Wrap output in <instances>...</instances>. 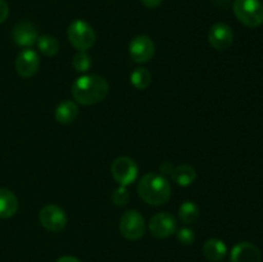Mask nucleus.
<instances>
[{"label":"nucleus","mask_w":263,"mask_h":262,"mask_svg":"<svg viewBox=\"0 0 263 262\" xmlns=\"http://www.w3.org/2000/svg\"><path fill=\"white\" fill-rule=\"evenodd\" d=\"M108 82L99 74H84L72 85V95L82 105H92L102 102L108 95Z\"/></svg>","instance_id":"nucleus-1"},{"label":"nucleus","mask_w":263,"mask_h":262,"mask_svg":"<svg viewBox=\"0 0 263 262\" xmlns=\"http://www.w3.org/2000/svg\"><path fill=\"white\" fill-rule=\"evenodd\" d=\"M139 197L152 205L164 204L171 198V184L161 174H146L138 184Z\"/></svg>","instance_id":"nucleus-2"},{"label":"nucleus","mask_w":263,"mask_h":262,"mask_svg":"<svg viewBox=\"0 0 263 262\" xmlns=\"http://www.w3.org/2000/svg\"><path fill=\"white\" fill-rule=\"evenodd\" d=\"M234 14L240 23L249 28H256L263 23V4L261 0H235Z\"/></svg>","instance_id":"nucleus-3"},{"label":"nucleus","mask_w":263,"mask_h":262,"mask_svg":"<svg viewBox=\"0 0 263 262\" xmlns=\"http://www.w3.org/2000/svg\"><path fill=\"white\" fill-rule=\"evenodd\" d=\"M67 38L71 45L79 51H86L91 48L97 40L94 28L91 25L82 20H76L68 26L67 30Z\"/></svg>","instance_id":"nucleus-4"},{"label":"nucleus","mask_w":263,"mask_h":262,"mask_svg":"<svg viewBox=\"0 0 263 262\" xmlns=\"http://www.w3.org/2000/svg\"><path fill=\"white\" fill-rule=\"evenodd\" d=\"M120 231L123 238L128 240H138L145 234V221L135 210H130L121 216Z\"/></svg>","instance_id":"nucleus-5"},{"label":"nucleus","mask_w":263,"mask_h":262,"mask_svg":"<svg viewBox=\"0 0 263 262\" xmlns=\"http://www.w3.org/2000/svg\"><path fill=\"white\" fill-rule=\"evenodd\" d=\"M112 176L121 186H127L138 179L139 170L135 161L128 157H118L110 166Z\"/></svg>","instance_id":"nucleus-6"},{"label":"nucleus","mask_w":263,"mask_h":262,"mask_svg":"<svg viewBox=\"0 0 263 262\" xmlns=\"http://www.w3.org/2000/svg\"><path fill=\"white\" fill-rule=\"evenodd\" d=\"M39 220L46 230L54 231V233L63 230L68 222L66 212L55 204L44 205L39 213Z\"/></svg>","instance_id":"nucleus-7"},{"label":"nucleus","mask_w":263,"mask_h":262,"mask_svg":"<svg viewBox=\"0 0 263 262\" xmlns=\"http://www.w3.org/2000/svg\"><path fill=\"white\" fill-rule=\"evenodd\" d=\"M128 53L135 63H148L156 54V45L151 38L139 35L128 44Z\"/></svg>","instance_id":"nucleus-8"},{"label":"nucleus","mask_w":263,"mask_h":262,"mask_svg":"<svg viewBox=\"0 0 263 262\" xmlns=\"http://www.w3.org/2000/svg\"><path fill=\"white\" fill-rule=\"evenodd\" d=\"M148 229L154 238L166 239L177 231V221L171 213L159 212L151 218Z\"/></svg>","instance_id":"nucleus-9"},{"label":"nucleus","mask_w":263,"mask_h":262,"mask_svg":"<svg viewBox=\"0 0 263 262\" xmlns=\"http://www.w3.org/2000/svg\"><path fill=\"white\" fill-rule=\"evenodd\" d=\"M40 67V58L33 49H23L15 58V71L22 77H32Z\"/></svg>","instance_id":"nucleus-10"},{"label":"nucleus","mask_w":263,"mask_h":262,"mask_svg":"<svg viewBox=\"0 0 263 262\" xmlns=\"http://www.w3.org/2000/svg\"><path fill=\"white\" fill-rule=\"evenodd\" d=\"M208 41L217 50H226L233 44L234 32L230 26L223 22H218L211 27Z\"/></svg>","instance_id":"nucleus-11"},{"label":"nucleus","mask_w":263,"mask_h":262,"mask_svg":"<svg viewBox=\"0 0 263 262\" xmlns=\"http://www.w3.org/2000/svg\"><path fill=\"white\" fill-rule=\"evenodd\" d=\"M12 38L17 45L22 46V48H30L33 44H36L39 39V33L32 23L28 22V21H22V22L17 23L14 26Z\"/></svg>","instance_id":"nucleus-12"},{"label":"nucleus","mask_w":263,"mask_h":262,"mask_svg":"<svg viewBox=\"0 0 263 262\" xmlns=\"http://www.w3.org/2000/svg\"><path fill=\"white\" fill-rule=\"evenodd\" d=\"M231 262H261L262 256L259 249L254 244L248 241H241L238 243L233 249L230 254Z\"/></svg>","instance_id":"nucleus-13"},{"label":"nucleus","mask_w":263,"mask_h":262,"mask_svg":"<svg viewBox=\"0 0 263 262\" xmlns=\"http://www.w3.org/2000/svg\"><path fill=\"white\" fill-rule=\"evenodd\" d=\"M203 256L207 259L212 262H218L221 259L225 258L226 252H228V248H226V244L223 243L220 239H208L204 244H203Z\"/></svg>","instance_id":"nucleus-14"},{"label":"nucleus","mask_w":263,"mask_h":262,"mask_svg":"<svg viewBox=\"0 0 263 262\" xmlns=\"http://www.w3.org/2000/svg\"><path fill=\"white\" fill-rule=\"evenodd\" d=\"M18 211V199L14 193L0 188V218H9Z\"/></svg>","instance_id":"nucleus-15"},{"label":"nucleus","mask_w":263,"mask_h":262,"mask_svg":"<svg viewBox=\"0 0 263 262\" xmlns=\"http://www.w3.org/2000/svg\"><path fill=\"white\" fill-rule=\"evenodd\" d=\"M79 116V107L74 102L71 100H64V102L59 103L55 108V120L59 123L63 125H68L72 123Z\"/></svg>","instance_id":"nucleus-16"},{"label":"nucleus","mask_w":263,"mask_h":262,"mask_svg":"<svg viewBox=\"0 0 263 262\" xmlns=\"http://www.w3.org/2000/svg\"><path fill=\"white\" fill-rule=\"evenodd\" d=\"M171 179L180 186H189V185L194 184L197 180V172L192 166L180 164V166L174 167L171 172Z\"/></svg>","instance_id":"nucleus-17"},{"label":"nucleus","mask_w":263,"mask_h":262,"mask_svg":"<svg viewBox=\"0 0 263 262\" xmlns=\"http://www.w3.org/2000/svg\"><path fill=\"white\" fill-rule=\"evenodd\" d=\"M198 217H199V207L194 202L186 200L179 207V218L182 223L189 225L195 222Z\"/></svg>","instance_id":"nucleus-18"},{"label":"nucleus","mask_w":263,"mask_h":262,"mask_svg":"<svg viewBox=\"0 0 263 262\" xmlns=\"http://www.w3.org/2000/svg\"><path fill=\"white\" fill-rule=\"evenodd\" d=\"M130 81L138 90H145L152 84V73L145 67H139L131 72Z\"/></svg>","instance_id":"nucleus-19"},{"label":"nucleus","mask_w":263,"mask_h":262,"mask_svg":"<svg viewBox=\"0 0 263 262\" xmlns=\"http://www.w3.org/2000/svg\"><path fill=\"white\" fill-rule=\"evenodd\" d=\"M36 44H37L39 50L46 57H54L57 55L59 51V41L57 40L54 36H49V35L39 36Z\"/></svg>","instance_id":"nucleus-20"},{"label":"nucleus","mask_w":263,"mask_h":262,"mask_svg":"<svg viewBox=\"0 0 263 262\" xmlns=\"http://www.w3.org/2000/svg\"><path fill=\"white\" fill-rule=\"evenodd\" d=\"M72 64H73V68L77 72H86L91 67L92 62L86 51H79L77 54H74Z\"/></svg>","instance_id":"nucleus-21"},{"label":"nucleus","mask_w":263,"mask_h":262,"mask_svg":"<svg viewBox=\"0 0 263 262\" xmlns=\"http://www.w3.org/2000/svg\"><path fill=\"white\" fill-rule=\"evenodd\" d=\"M128 198H130V194L126 186L117 188L112 194V200L117 207H123L128 202Z\"/></svg>","instance_id":"nucleus-22"},{"label":"nucleus","mask_w":263,"mask_h":262,"mask_svg":"<svg viewBox=\"0 0 263 262\" xmlns=\"http://www.w3.org/2000/svg\"><path fill=\"white\" fill-rule=\"evenodd\" d=\"M176 236H177V240H179L181 244H184V246H190V244L194 243L195 240L194 230H192V229L189 228L180 229V230L177 231Z\"/></svg>","instance_id":"nucleus-23"},{"label":"nucleus","mask_w":263,"mask_h":262,"mask_svg":"<svg viewBox=\"0 0 263 262\" xmlns=\"http://www.w3.org/2000/svg\"><path fill=\"white\" fill-rule=\"evenodd\" d=\"M9 15V7L4 0H0V23L4 22Z\"/></svg>","instance_id":"nucleus-24"},{"label":"nucleus","mask_w":263,"mask_h":262,"mask_svg":"<svg viewBox=\"0 0 263 262\" xmlns=\"http://www.w3.org/2000/svg\"><path fill=\"white\" fill-rule=\"evenodd\" d=\"M141 4L145 5L146 8H157L158 5L162 4L163 0H140Z\"/></svg>","instance_id":"nucleus-25"},{"label":"nucleus","mask_w":263,"mask_h":262,"mask_svg":"<svg viewBox=\"0 0 263 262\" xmlns=\"http://www.w3.org/2000/svg\"><path fill=\"white\" fill-rule=\"evenodd\" d=\"M172 170H174V166H171V164H170L168 162H166V163L162 164V166H161V171L163 172V176H164V174H170V175H171Z\"/></svg>","instance_id":"nucleus-26"},{"label":"nucleus","mask_w":263,"mask_h":262,"mask_svg":"<svg viewBox=\"0 0 263 262\" xmlns=\"http://www.w3.org/2000/svg\"><path fill=\"white\" fill-rule=\"evenodd\" d=\"M57 262H82V261H80V259L76 258V257L63 256V257H61V258H58V261Z\"/></svg>","instance_id":"nucleus-27"}]
</instances>
